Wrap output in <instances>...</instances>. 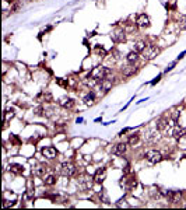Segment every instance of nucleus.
<instances>
[{"label": "nucleus", "instance_id": "nucleus-19", "mask_svg": "<svg viewBox=\"0 0 186 210\" xmlns=\"http://www.w3.org/2000/svg\"><path fill=\"white\" fill-rule=\"evenodd\" d=\"M146 46L147 45H146V42H144V41H139V42L134 45V51L139 52V53H141V52L146 49Z\"/></svg>", "mask_w": 186, "mask_h": 210}, {"label": "nucleus", "instance_id": "nucleus-21", "mask_svg": "<svg viewBox=\"0 0 186 210\" xmlns=\"http://www.w3.org/2000/svg\"><path fill=\"white\" fill-rule=\"evenodd\" d=\"M94 100H95V94H94V93H90L88 95H86V97H84V102H86L87 105H91V104L94 102Z\"/></svg>", "mask_w": 186, "mask_h": 210}, {"label": "nucleus", "instance_id": "nucleus-20", "mask_svg": "<svg viewBox=\"0 0 186 210\" xmlns=\"http://www.w3.org/2000/svg\"><path fill=\"white\" fill-rule=\"evenodd\" d=\"M134 73H136V67H133V66H129L123 70V76H126V77L131 76V74H134Z\"/></svg>", "mask_w": 186, "mask_h": 210}, {"label": "nucleus", "instance_id": "nucleus-26", "mask_svg": "<svg viewBox=\"0 0 186 210\" xmlns=\"http://www.w3.org/2000/svg\"><path fill=\"white\" fill-rule=\"evenodd\" d=\"M160 79H161V74H158V76H157V77H156V79H154V80H153V81H151V85H154V84H156V83H157V81H160Z\"/></svg>", "mask_w": 186, "mask_h": 210}, {"label": "nucleus", "instance_id": "nucleus-17", "mask_svg": "<svg viewBox=\"0 0 186 210\" xmlns=\"http://www.w3.org/2000/svg\"><path fill=\"white\" fill-rule=\"evenodd\" d=\"M10 170H11L13 172H15V174H22L24 172V167L20 165V164H15V163L10 164Z\"/></svg>", "mask_w": 186, "mask_h": 210}, {"label": "nucleus", "instance_id": "nucleus-25", "mask_svg": "<svg viewBox=\"0 0 186 210\" xmlns=\"http://www.w3.org/2000/svg\"><path fill=\"white\" fill-rule=\"evenodd\" d=\"M10 140H13V142H14V143H17V144H20V139L17 136H11L10 137Z\"/></svg>", "mask_w": 186, "mask_h": 210}, {"label": "nucleus", "instance_id": "nucleus-18", "mask_svg": "<svg viewBox=\"0 0 186 210\" xmlns=\"http://www.w3.org/2000/svg\"><path fill=\"white\" fill-rule=\"evenodd\" d=\"M139 139H140L139 133H133V134H130V137H129V140H127V143L130 144V146H134V144L139 143Z\"/></svg>", "mask_w": 186, "mask_h": 210}, {"label": "nucleus", "instance_id": "nucleus-29", "mask_svg": "<svg viewBox=\"0 0 186 210\" xmlns=\"http://www.w3.org/2000/svg\"><path fill=\"white\" fill-rule=\"evenodd\" d=\"M7 2H9V3H11V2H14V0H7Z\"/></svg>", "mask_w": 186, "mask_h": 210}, {"label": "nucleus", "instance_id": "nucleus-13", "mask_svg": "<svg viewBox=\"0 0 186 210\" xmlns=\"http://www.w3.org/2000/svg\"><path fill=\"white\" fill-rule=\"evenodd\" d=\"M172 134H174L175 139H180V137H183L186 134V129L185 128H179V126H176V128L174 129V132H172Z\"/></svg>", "mask_w": 186, "mask_h": 210}, {"label": "nucleus", "instance_id": "nucleus-23", "mask_svg": "<svg viewBox=\"0 0 186 210\" xmlns=\"http://www.w3.org/2000/svg\"><path fill=\"white\" fill-rule=\"evenodd\" d=\"M43 100H45L46 102H52V94H51V93H45V94H43Z\"/></svg>", "mask_w": 186, "mask_h": 210}, {"label": "nucleus", "instance_id": "nucleus-3", "mask_svg": "<svg viewBox=\"0 0 186 210\" xmlns=\"http://www.w3.org/2000/svg\"><path fill=\"white\" fill-rule=\"evenodd\" d=\"M157 53H158V48H157L156 45H147L146 49H144L143 52H141V55H143L144 59H147V60H150V59H153L157 56Z\"/></svg>", "mask_w": 186, "mask_h": 210}, {"label": "nucleus", "instance_id": "nucleus-9", "mask_svg": "<svg viewBox=\"0 0 186 210\" xmlns=\"http://www.w3.org/2000/svg\"><path fill=\"white\" fill-rule=\"evenodd\" d=\"M126 153V144L125 143H118V144H115L113 146V149H112V154H115V155H123Z\"/></svg>", "mask_w": 186, "mask_h": 210}, {"label": "nucleus", "instance_id": "nucleus-10", "mask_svg": "<svg viewBox=\"0 0 186 210\" xmlns=\"http://www.w3.org/2000/svg\"><path fill=\"white\" fill-rule=\"evenodd\" d=\"M112 38L115 42H123L126 39V35H125V31L123 30H118L112 34Z\"/></svg>", "mask_w": 186, "mask_h": 210}, {"label": "nucleus", "instance_id": "nucleus-15", "mask_svg": "<svg viewBox=\"0 0 186 210\" xmlns=\"http://www.w3.org/2000/svg\"><path fill=\"white\" fill-rule=\"evenodd\" d=\"M168 126V119L167 118H160L158 121H157V129L158 130H165Z\"/></svg>", "mask_w": 186, "mask_h": 210}, {"label": "nucleus", "instance_id": "nucleus-22", "mask_svg": "<svg viewBox=\"0 0 186 210\" xmlns=\"http://www.w3.org/2000/svg\"><path fill=\"white\" fill-rule=\"evenodd\" d=\"M46 170H48V167H43V165H41V167H38L37 170H35V174H37V175H42L43 172H46Z\"/></svg>", "mask_w": 186, "mask_h": 210}, {"label": "nucleus", "instance_id": "nucleus-4", "mask_svg": "<svg viewBox=\"0 0 186 210\" xmlns=\"http://www.w3.org/2000/svg\"><path fill=\"white\" fill-rule=\"evenodd\" d=\"M144 157H146L150 163H153V164H157V163H160L162 160L161 153L157 151V150H148V151L144 154Z\"/></svg>", "mask_w": 186, "mask_h": 210}, {"label": "nucleus", "instance_id": "nucleus-27", "mask_svg": "<svg viewBox=\"0 0 186 210\" xmlns=\"http://www.w3.org/2000/svg\"><path fill=\"white\" fill-rule=\"evenodd\" d=\"M182 27H183V30H186V15L182 19Z\"/></svg>", "mask_w": 186, "mask_h": 210}, {"label": "nucleus", "instance_id": "nucleus-28", "mask_svg": "<svg viewBox=\"0 0 186 210\" xmlns=\"http://www.w3.org/2000/svg\"><path fill=\"white\" fill-rule=\"evenodd\" d=\"M185 55H186V51H183L182 53H180V55L178 56V59H182V58H183V56H185Z\"/></svg>", "mask_w": 186, "mask_h": 210}, {"label": "nucleus", "instance_id": "nucleus-5", "mask_svg": "<svg viewBox=\"0 0 186 210\" xmlns=\"http://www.w3.org/2000/svg\"><path fill=\"white\" fill-rule=\"evenodd\" d=\"M180 198H182V193H180L179 191H168L167 192V199H168V202H171V203L179 202Z\"/></svg>", "mask_w": 186, "mask_h": 210}, {"label": "nucleus", "instance_id": "nucleus-1", "mask_svg": "<svg viewBox=\"0 0 186 210\" xmlns=\"http://www.w3.org/2000/svg\"><path fill=\"white\" fill-rule=\"evenodd\" d=\"M111 74V69H108V67H95L94 70H92L91 76L94 77L95 80H102L107 79V76H109Z\"/></svg>", "mask_w": 186, "mask_h": 210}, {"label": "nucleus", "instance_id": "nucleus-16", "mask_svg": "<svg viewBox=\"0 0 186 210\" xmlns=\"http://www.w3.org/2000/svg\"><path fill=\"white\" fill-rule=\"evenodd\" d=\"M43 183L45 185H48V186H52V185H55L56 183V178H55V175H46V177H43Z\"/></svg>", "mask_w": 186, "mask_h": 210}, {"label": "nucleus", "instance_id": "nucleus-2", "mask_svg": "<svg viewBox=\"0 0 186 210\" xmlns=\"http://www.w3.org/2000/svg\"><path fill=\"white\" fill-rule=\"evenodd\" d=\"M60 174L63 177H73L76 174V167L71 163H63L60 165Z\"/></svg>", "mask_w": 186, "mask_h": 210}, {"label": "nucleus", "instance_id": "nucleus-11", "mask_svg": "<svg viewBox=\"0 0 186 210\" xmlns=\"http://www.w3.org/2000/svg\"><path fill=\"white\" fill-rule=\"evenodd\" d=\"M137 59H139V52H136V51L129 52L127 56H126V60H127L130 64L136 63V62H137Z\"/></svg>", "mask_w": 186, "mask_h": 210}, {"label": "nucleus", "instance_id": "nucleus-12", "mask_svg": "<svg viewBox=\"0 0 186 210\" xmlns=\"http://www.w3.org/2000/svg\"><path fill=\"white\" fill-rule=\"evenodd\" d=\"M59 104L64 108H73L74 107V100H71V98H62V100L59 101Z\"/></svg>", "mask_w": 186, "mask_h": 210}, {"label": "nucleus", "instance_id": "nucleus-8", "mask_svg": "<svg viewBox=\"0 0 186 210\" xmlns=\"http://www.w3.org/2000/svg\"><path fill=\"white\" fill-rule=\"evenodd\" d=\"M42 154L45 155L46 159L52 160V159H55V157H56L58 151H56L55 147H43V149H42Z\"/></svg>", "mask_w": 186, "mask_h": 210}, {"label": "nucleus", "instance_id": "nucleus-24", "mask_svg": "<svg viewBox=\"0 0 186 210\" xmlns=\"http://www.w3.org/2000/svg\"><path fill=\"white\" fill-rule=\"evenodd\" d=\"M175 64H176V60H175V62H172V63L169 64V66H168L167 69H165V72H169V70H172V69H174V66H175Z\"/></svg>", "mask_w": 186, "mask_h": 210}, {"label": "nucleus", "instance_id": "nucleus-6", "mask_svg": "<svg viewBox=\"0 0 186 210\" xmlns=\"http://www.w3.org/2000/svg\"><path fill=\"white\" fill-rule=\"evenodd\" d=\"M136 24H137L140 28H147V27H150V19H148V15L140 14V15L137 17V21H136Z\"/></svg>", "mask_w": 186, "mask_h": 210}, {"label": "nucleus", "instance_id": "nucleus-14", "mask_svg": "<svg viewBox=\"0 0 186 210\" xmlns=\"http://www.w3.org/2000/svg\"><path fill=\"white\" fill-rule=\"evenodd\" d=\"M112 89V80L109 79H104L101 81V90H104V91H109Z\"/></svg>", "mask_w": 186, "mask_h": 210}, {"label": "nucleus", "instance_id": "nucleus-7", "mask_svg": "<svg viewBox=\"0 0 186 210\" xmlns=\"http://www.w3.org/2000/svg\"><path fill=\"white\" fill-rule=\"evenodd\" d=\"M105 177H107V170H105V168H101V170H98L97 172H95V175H94V182L102 183V182L105 181Z\"/></svg>", "mask_w": 186, "mask_h": 210}]
</instances>
